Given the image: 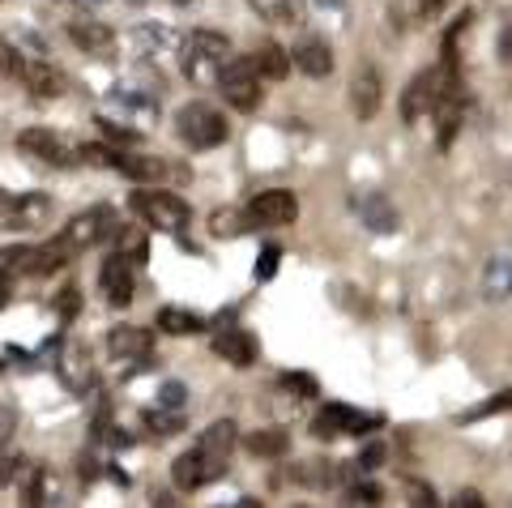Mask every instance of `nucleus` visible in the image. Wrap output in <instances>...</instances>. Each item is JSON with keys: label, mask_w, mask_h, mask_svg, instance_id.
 <instances>
[{"label": "nucleus", "mask_w": 512, "mask_h": 508, "mask_svg": "<svg viewBox=\"0 0 512 508\" xmlns=\"http://www.w3.org/2000/svg\"><path fill=\"white\" fill-rule=\"evenodd\" d=\"M56 376H60V385L73 389V393H86V389L94 385V363H90L86 342H64V346H60Z\"/></svg>", "instance_id": "f8f14e48"}, {"label": "nucleus", "mask_w": 512, "mask_h": 508, "mask_svg": "<svg viewBox=\"0 0 512 508\" xmlns=\"http://www.w3.org/2000/svg\"><path fill=\"white\" fill-rule=\"evenodd\" d=\"M500 60H512V18L500 30Z\"/></svg>", "instance_id": "58836bf2"}, {"label": "nucleus", "mask_w": 512, "mask_h": 508, "mask_svg": "<svg viewBox=\"0 0 512 508\" xmlns=\"http://www.w3.org/2000/svg\"><path fill=\"white\" fill-rule=\"evenodd\" d=\"M184 385H175V380H167L163 389H158V406H167V410H184Z\"/></svg>", "instance_id": "c85d7f7f"}, {"label": "nucleus", "mask_w": 512, "mask_h": 508, "mask_svg": "<svg viewBox=\"0 0 512 508\" xmlns=\"http://www.w3.org/2000/svg\"><path fill=\"white\" fill-rule=\"evenodd\" d=\"M47 214H52V201H47L43 193H26V197H18L9 205L5 222L13 231H35V227H43V222H47Z\"/></svg>", "instance_id": "f3484780"}, {"label": "nucleus", "mask_w": 512, "mask_h": 508, "mask_svg": "<svg viewBox=\"0 0 512 508\" xmlns=\"http://www.w3.org/2000/svg\"><path fill=\"white\" fill-rule=\"evenodd\" d=\"M9 295H13V274H9V265L0 269V308L9 304Z\"/></svg>", "instance_id": "ea45409f"}, {"label": "nucleus", "mask_w": 512, "mask_h": 508, "mask_svg": "<svg viewBox=\"0 0 512 508\" xmlns=\"http://www.w3.org/2000/svg\"><path fill=\"white\" fill-rule=\"evenodd\" d=\"M483 291H487V299H504V295H512V261H491L487 265V274H483Z\"/></svg>", "instance_id": "a878e982"}, {"label": "nucleus", "mask_w": 512, "mask_h": 508, "mask_svg": "<svg viewBox=\"0 0 512 508\" xmlns=\"http://www.w3.org/2000/svg\"><path fill=\"white\" fill-rule=\"evenodd\" d=\"M18 474H22V462H18L13 453L0 449V487H9L13 479H18Z\"/></svg>", "instance_id": "7c9ffc66"}, {"label": "nucleus", "mask_w": 512, "mask_h": 508, "mask_svg": "<svg viewBox=\"0 0 512 508\" xmlns=\"http://www.w3.org/2000/svg\"><path fill=\"white\" fill-rule=\"evenodd\" d=\"M175 133H180L192 150H214L227 141V120H222V111L210 107V103H184L175 111Z\"/></svg>", "instance_id": "39448f33"}, {"label": "nucleus", "mask_w": 512, "mask_h": 508, "mask_svg": "<svg viewBox=\"0 0 512 508\" xmlns=\"http://www.w3.org/2000/svg\"><path fill=\"white\" fill-rule=\"evenodd\" d=\"M291 60L308 77H329L333 73V47L325 39H303L295 52H291Z\"/></svg>", "instance_id": "a211bd4d"}, {"label": "nucleus", "mask_w": 512, "mask_h": 508, "mask_svg": "<svg viewBox=\"0 0 512 508\" xmlns=\"http://www.w3.org/2000/svg\"><path fill=\"white\" fill-rule=\"evenodd\" d=\"M116 231V214L107 210V205H99V210H86V214H77L69 227L60 231V240H64V248L73 252V257H82L86 248H94L103 240V235H111Z\"/></svg>", "instance_id": "6e6552de"}, {"label": "nucleus", "mask_w": 512, "mask_h": 508, "mask_svg": "<svg viewBox=\"0 0 512 508\" xmlns=\"http://www.w3.org/2000/svg\"><path fill=\"white\" fill-rule=\"evenodd\" d=\"M18 146L30 158H39V163H52V167H73L77 163V150L64 137H56L52 129H26V133H18Z\"/></svg>", "instance_id": "9b49d317"}, {"label": "nucleus", "mask_w": 512, "mask_h": 508, "mask_svg": "<svg viewBox=\"0 0 512 508\" xmlns=\"http://www.w3.org/2000/svg\"><path fill=\"white\" fill-rule=\"evenodd\" d=\"M355 500H359V504H380V487H372V483L355 487Z\"/></svg>", "instance_id": "4c0bfd02"}, {"label": "nucleus", "mask_w": 512, "mask_h": 508, "mask_svg": "<svg viewBox=\"0 0 512 508\" xmlns=\"http://www.w3.org/2000/svg\"><path fill=\"white\" fill-rule=\"evenodd\" d=\"M133 214H141L150 222V231H163V235H184L188 231V201L175 197V193H163V188H141V193H133Z\"/></svg>", "instance_id": "f03ea898"}, {"label": "nucleus", "mask_w": 512, "mask_h": 508, "mask_svg": "<svg viewBox=\"0 0 512 508\" xmlns=\"http://www.w3.org/2000/svg\"><path fill=\"white\" fill-rule=\"evenodd\" d=\"M227 56H231L227 35H218V30H192L184 43V73L192 82H214Z\"/></svg>", "instance_id": "423d86ee"}, {"label": "nucleus", "mask_w": 512, "mask_h": 508, "mask_svg": "<svg viewBox=\"0 0 512 508\" xmlns=\"http://www.w3.org/2000/svg\"><path fill=\"white\" fill-rule=\"evenodd\" d=\"M453 504L457 508H483V496H478V491H457Z\"/></svg>", "instance_id": "e433bc0d"}, {"label": "nucleus", "mask_w": 512, "mask_h": 508, "mask_svg": "<svg viewBox=\"0 0 512 508\" xmlns=\"http://www.w3.org/2000/svg\"><path fill=\"white\" fill-rule=\"evenodd\" d=\"M5 205H9V197H5V193H0V214H5Z\"/></svg>", "instance_id": "79ce46f5"}, {"label": "nucleus", "mask_w": 512, "mask_h": 508, "mask_svg": "<svg viewBox=\"0 0 512 508\" xmlns=\"http://www.w3.org/2000/svg\"><path fill=\"white\" fill-rule=\"evenodd\" d=\"M278 261H282V248H278V244H269V248L261 252V265H256V278H261V282H265V278H274V274H278Z\"/></svg>", "instance_id": "c756f323"}, {"label": "nucleus", "mask_w": 512, "mask_h": 508, "mask_svg": "<svg viewBox=\"0 0 512 508\" xmlns=\"http://www.w3.org/2000/svg\"><path fill=\"white\" fill-rule=\"evenodd\" d=\"M218 90L235 111H256L261 107V69L252 65V56H227L218 69Z\"/></svg>", "instance_id": "20e7f679"}, {"label": "nucleus", "mask_w": 512, "mask_h": 508, "mask_svg": "<svg viewBox=\"0 0 512 508\" xmlns=\"http://www.w3.org/2000/svg\"><path fill=\"white\" fill-rule=\"evenodd\" d=\"M18 82L35 94V99H60L64 94V73L60 69H52L47 60H39V56H22L18 60Z\"/></svg>", "instance_id": "ddd939ff"}, {"label": "nucleus", "mask_w": 512, "mask_h": 508, "mask_svg": "<svg viewBox=\"0 0 512 508\" xmlns=\"http://www.w3.org/2000/svg\"><path fill=\"white\" fill-rule=\"evenodd\" d=\"M372 427H380L376 415H359V410H350L342 402H325V410H320L312 423V432L320 440H338V436H363V432H372Z\"/></svg>", "instance_id": "1a4fd4ad"}, {"label": "nucleus", "mask_w": 512, "mask_h": 508, "mask_svg": "<svg viewBox=\"0 0 512 508\" xmlns=\"http://www.w3.org/2000/svg\"><path fill=\"white\" fill-rule=\"evenodd\" d=\"M73 312H77V291L69 287V291H60V316H64V321H69Z\"/></svg>", "instance_id": "c9c22d12"}, {"label": "nucleus", "mask_w": 512, "mask_h": 508, "mask_svg": "<svg viewBox=\"0 0 512 508\" xmlns=\"http://www.w3.org/2000/svg\"><path fill=\"white\" fill-rule=\"evenodd\" d=\"M350 107H355L359 120H372L380 111V73L372 65H363L355 73V82H350Z\"/></svg>", "instance_id": "dca6fc26"}, {"label": "nucleus", "mask_w": 512, "mask_h": 508, "mask_svg": "<svg viewBox=\"0 0 512 508\" xmlns=\"http://www.w3.org/2000/svg\"><path fill=\"white\" fill-rule=\"evenodd\" d=\"M13 432H18V415H13V406H0V444H5Z\"/></svg>", "instance_id": "473e14b6"}, {"label": "nucleus", "mask_w": 512, "mask_h": 508, "mask_svg": "<svg viewBox=\"0 0 512 508\" xmlns=\"http://www.w3.org/2000/svg\"><path fill=\"white\" fill-rule=\"evenodd\" d=\"M77 5H103V0H77Z\"/></svg>", "instance_id": "37998d69"}, {"label": "nucleus", "mask_w": 512, "mask_h": 508, "mask_svg": "<svg viewBox=\"0 0 512 508\" xmlns=\"http://www.w3.org/2000/svg\"><path fill=\"white\" fill-rule=\"evenodd\" d=\"M504 410H512V389H504V393H495L491 402H483V406H474V410H466V423H474V419H487V415H504Z\"/></svg>", "instance_id": "cd10ccee"}, {"label": "nucleus", "mask_w": 512, "mask_h": 508, "mask_svg": "<svg viewBox=\"0 0 512 508\" xmlns=\"http://www.w3.org/2000/svg\"><path fill=\"white\" fill-rule=\"evenodd\" d=\"M252 65L261 69V77H269V82H282L286 73H291V52H286V47H278V43H261L252 52Z\"/></svg>", "instance_id": "4be33fe9"}, {"label": "nucleus", "mask_w": 512, "mask_h": 508, "mask_svg": "<svg viewBox=\"0 0 512 508\" xmlns=\"http://www.w3.org/2000/svg\"><path fill=\"white\" fill-rule=\"evenodd\" d=\"M175 5H188V0H175Z\"/></svg>", "instance_id": "c03bdc74"}, {"label": "nucleus", "mask_w": 512, "mask_h": 508, "mask_svg": "<svg viewBox=\"0 0 512 508\" xmlns=\"http://www.w3.org/2000/svg\"><path fill=\"white\" fill-rule=\"evenodd\" d=\"M406 491H410V504H436V491L423 483H406Z\"/></svg>", "instance_id": "f704fd0d"}, {"label": "nucleus", "mask_w": 512, "mask_h": 508, "mask_svg": "<svg viewBox=\"0 0 512 508\" xmlns=\"http://www.w3.org/2000/svg\"><path fill=\"white\" fill-rule=\"evenodd\" d=\"M158 329L175 333V338H192V333H205V316L188 312V308H163L158 312Z\"/></svg>", "instance_id": "5701e85b"}, {"label": "nucleus", "mask_w": 512, "mask_h": 508, "mask_svg": "<svg viewBox=\"0 0 512 508\" xmlns=\"http://www.w3.org/2000/svg\"><path fill=\"white\" fill-rule=\"evenodd\" d=\"M282 385H291V389H299L303 398H316V380L312 376H282Z\"/></svg>", "instance_id": "72a5a7b5"}, {"label": "nucleus", "mask_w": 512, "mask_h": 508, "mask_svg": "<svg viewBox=\"0 0 512 508\" xmlns=\"http://www.w3.org/2000/svg\"><path fill=\"white\" fill-rule=\"evenodd\" d=\"M214 355L227 359L231 368H252L256 363V338L248 329H222V333H214Z\"/></svg>", "instance_id": "2eb2a0df"}, {"label": "nucleus", "mask_w": 512, "mask_h": 508, "mask_svg": "<svg viewBox=\"0 0 512 508\" xmlns=\"http://www.w3.org/2000/svg\"><path fill=\"white\" fill-rule=\"evenodd\" d=\"M146 423L154 427L158 436H175L184 427V410H167V406H154L150 415H146Z\"/></svg>", "instance_id": "bb28decb"}, {"label": "nucleus", "mask_w": 512, "mask_h": 508, "mask_svg": "<svg viewBox=\"0 0 512 508\" xmlns=\"http://www.w3.org/2000/svg\"><path fill=\"white\" fill-rule=\"evenodd\" d=\"M448 5V0H419V9H423V18H431V13H440Z\"/></svg>", "instance_id": "a19ab883"}, {"label": "nucleus", "mask_w": 512, "mask_h": 508, "mask_svg": "<svg viewBox=\"0 0 512 508\" xmlns=\"http://www.w3.org/2000/svg\"><path fill=\"white\" fill-rule=\"evenodd\" d=\"M248 5L256 9V18H265L274 26H303V18H308L303 0H248Z\"/></svg>", "instance_id": "412c9836"}, {"label": "nucleus", "mask_w": 512, "mask_h": 508, "mask_svg": "<svg viewBox=\"0 0 512 508\" xmlns=\"http://www.w3.org/2000/svg\"><path fill=\"white\" fill-rule=\"evenodd\" d=\"M99 287H103V295H107V304H116V308L133 304L137 274H133V261H128L124 252H111V257L103 261V269H99Z\"/></svg>", "instance_id": "9d476101"}, {"label": "nucleus", "mask_w": 512, "mask_h": 508, "mask_svg": "<svg viewBox=\"0 0 512 508\" xmlns=\"http://www.w3.org/2000/svg\"><path fill=\"white\" fill-rule=\"evenodd\" d=\"M244 444H248L252 457H282L286 449H291V436L278 432V427H265V432H252Z\"/></svg>", "instance_id": "b1692460"}, {"label": "nucleus", "mask_w": 512, "mask_h": 508, "mask_svg": "<svg viewBox=\"0 0 512 508\" xmlns=\"http://www.w3.org/2000/svg\"><path fill=\"white\" fill-rule=\"evenodd\" d=\"M69 39L82 47L86 56H107L111 47H116V35H111V26H103V22H69Z\"/></svg>", "instance_id": "6ab92c4d"}, {"label": "nucleus", "mask_w": 512, "mask_h": 508, "mask_svg": "<svg viewBox=\"0 0 512 508\" xmlns=\"http://www.w3.org/2000/svg\"><path fill=\"white\" fill-rule=\"evenodd\" d=\"M18 60H22L18 47L0 43V77H13V73H18Z\"/></svg>", "instance_id": "2f4dec72"}, {"label": "nucleus", "mask_w": 512, "mask_h": 508, "mask_svg": "<svg viewBox=\"0 0 512 508\" xmlns=\"http://www.w3.org/2000/svg\"><path fill=\"white\" fill-rule=\"evenodd\" d=\"M295 218H299V201L291 188H265L244 210V222H252V227H291Z\"/></svg>", "instance_id": "0eeeda50"}, {"label": "nucleus", "mask_w": 512, "mask_h": 508, "mask_svg": "<svg viewBox=\"0 0 512 508\" xmlns=\"http://www.w3.org/2000/svg\"><path fill=\"white\" fill-rule=\"evenodd\" d=\"M239 427L231 419H218L210 423L205 432L197 436V444H192L188 453L175 457V466H171V479L180 491H201V487H210L214 479H222L227 474V457L235 449V436Z\"/></svg>", "instance_id": "f257e3e1"}, {"label": "nucleus", "mask_w": 512, "mask_h": 508, "mask_svg": "<svg viewBox=\"0 0 512 508\" xmlns=\"http://www.w3.org/2000/svg\"><path fill=\"white\" fill-rule=\"evenodd\" d=\"M107 351L116 359H150L154 355V333L141 325H116L107 333Z\"/></svg>", "instance_id": "4468645a"}, {"label": "nucleus", "mask_w": 512, "mask_h": 508, "mask_svg": "<svg viewBox=\"0 0 512 508\" xmlns=\"http://www.w3.org/2000/svg\"><path fill=\"white\" fill-rule=\"evenodd\" d=\"M457 82H461L457 65H440V69H427V73H419V77H410V86H406V94H402V120H406V124L427 120L431 111H436L440 94H444L448 86H457Z\"/></svg>", "instance_id": "7ed1b4c3"}, {"label": "nucleus", "mask_w": 512, "mask_h": 508, "mask_svg": "<svg viewBox=\"0 0 512 508\" xmlns=\"http://www.w3.org/2000/svg\"><path fill=\"white\" fill-rule=\"evenodd\" d=\"M116 171H120V176H128V180H158L167 167L158 163V158H137V154H124V150H120Z\"/></svg>", "instance_id": "393cba45"}, {"label": "nucleus", "mask_w": 512, "mask_h": 508, "mask_svg": "<svg viewBox=\"0 0 512 508\" xmlns=\"http://www.w3.org/2000/svg\"><path fill=\"white\" fill-rule=\"evenodd\" d=\"M355 210H359V218H363L376 235H393V231H397V210H393V205L384 201L380 193H363V197L355 201Z\"/></svg>", "instance_id": "aec40b11"}]
</instances>
